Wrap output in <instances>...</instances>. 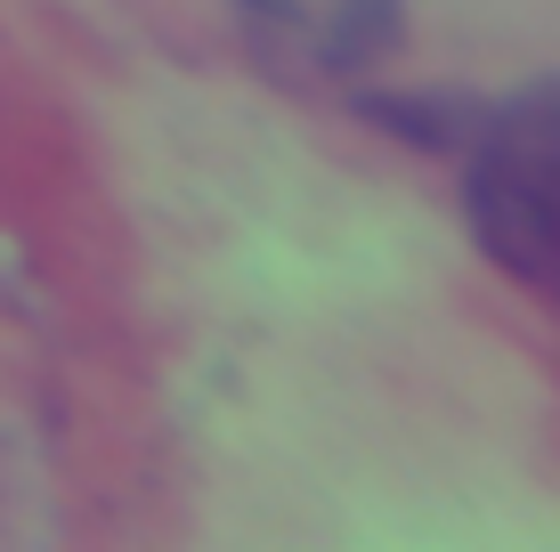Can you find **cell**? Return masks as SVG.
Listing matches in <instances>:
<instances>
[{"label":"cell","mask_w":560,"mask_h":552,"mask_svg":"<svg viewBox=\"0 0 560 552\" xmlns=\"http://www.w3.org/2000/svg\"><path fill=\"white\" fill-rule=\"evenodd\" d=\"M374 130H390V139L422 146V155H463L479 130V114H488V98H471V90H358L350 98Z\"/></svg>","instance_id":"obj_2"},{"label":"cell","mask_w":560,"mask_h":552,"mask_svg":"<svg viewBox=\"0 0 560 552\" xmlns=\"http://www.w3.org/2000/svg\"><path fill=\"white\" fill-rule=\"evenodd\" d=\"M463 212L504 277L560 301V82L488 106L463 146Z\"/></svg>","instance_id":"obj_1"}]
</instances>
